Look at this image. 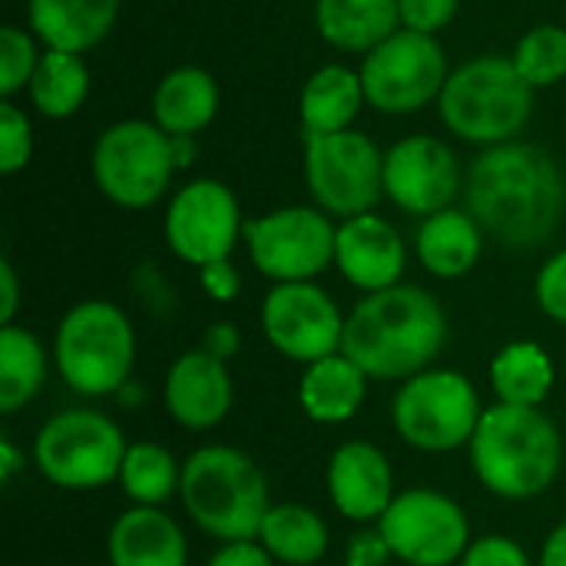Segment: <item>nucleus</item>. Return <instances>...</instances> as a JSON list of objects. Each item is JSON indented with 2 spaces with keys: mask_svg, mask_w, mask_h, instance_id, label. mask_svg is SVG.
Here are the masks:
<instances>
[{
  "mask_svg": "<svg viewBox=\"0 0 566 566\" xmlns=\"http://www.w3.org/2000/svg\"><path fill=\"white\" fill-rule=\"evenodd\" d=\"M557 385L554 358L537 342H511L491 361V388L497 401L541 408Z\"/></svg>",
  "mask_w": 566,
  "mask_h": 566,
  "instance_id": "obj_27",
  "label": "nucleus"
},
{
  "mask_svg": "<svg viewBox=\"0 0 566 566\" xmlns=\"http://www.w3.org/2000/svg\"><path fill=\"white\" fill-rule=\"evenodd\" d=\"M381 547L408 566H454L471 547V524L464 507L434 491L408 488L398 491L391 507L378 521Z\"/></svg>",
  "mask_w": 566,
  "mask_h": 566,
  "instance_id": "obj_11",
  "label": "nucleus"
},
{
  "mask_svg": "<svg viewBox=\"0 0 566 566\" xmlns=\"http://www.w3.org/2000/svg\"><path fill=\"white\" fill-rule=\"evenodd\" d=\"M401 3V27L418 33H441L458 17L461 0H398Z\"/></svg>",
  "mask_w": 566,
  "mask_h": 566,
  "instance_id": "obj_37",
  "label": "nucleus"
},
{
  "mask_svg": "<svg viewBox=\"0 0 566 566\" xmlns=\"http://www.w3.org/2000/svg\"><path fill=\"white\" fill-rule=\"evenodd\" d=\"M405 265L408 245L388 219L375 212L342 219L335 232V269L345 275L348 285L361 289L365 295L385 292L391 285H401Z\"/></svg>",
  "mask_w": 566,
  "mask_h": 566,
  "instance_id": "obj_19",
  "label": "nucleus"
},
{
  "mask_svg": "<svg viewBox=\"0 0 566 566\" xmlns=\"http://www.w3.org/2000/svg\"><path fill=\"white\" fill-rule=\"evenodd\" d=\"M259 322L269 345L295 365L338 355L345 342V315L338 302L315 282L272 285L262 298Z\"/></svg>",
  "mask_w": 566,
  "mask_h": 566,
  "instance_id": "obj_14",
  "label": "nucleus"
},
{
  "mask_svg": "<svg viewBox=\"0 0 566 566\" xmlns=\"http://www.w3.org/2000/svg\"><path fill=\"white\" fill-rule=\"evenodd\" d=\"M33 156V126L23 109H17L10 99L0 103V172L13 176L20 172Z\"/></svg>",
  "mask_w": 566,
  "mask_h": 566,
  "instance_id": "obj_34",
  "label": "nucleus"
},
{
  "mask_svg": "<svg viewBox=\"0 0 566 566\" xmlns=\"http://www.w3.org/2000/svg\"><path fill=\"white\" fill-rule=\"evenodd\" d=\"M27 93L36 113H43L46 119H66L90 96V70L80 53L43 50Z\"/></svg>",
  "mask_w": 566,
  "mask_h": 566,
  "instance_id": "obj_30",
  "label": "nucleus"
},
{
  "mask_svg": "<svg viewBox=\"0 0 566 566\" xmlns=\"http://www.w3.org/2000/svg\"><path fill=\"white\" fill-rule=\"evenodd\" d=\"M109 566H186L189 544L176 517L159 507H129L106 534Z\"/></svg>",
  "mask_w": 566,
  "mask_h": 566,
  "instance_id": "obj_20",
  "label": "nucleus"
},
{
  "mask_svg": "<svg viewBox=\"0 0 566 566\" xmlns=\"http://www.w3.org/2000/svg\"><path fill=\"white\" fill-rule=\"evenodd\" d=\"M398 0H318L315 27L325 43L348 53H371L401 27Z\"/></svg>",
  "mask_w": 566,
  "mask_h": 566,
  "instance_id": "obj_25",
  "label": "nucleus"
},
{
  "mask_svg": "<svg viewBox=\"0 0 566 566\" xmlns=\"http://www.w3.org/2000/svg\"><path fill=\"white\" fill-rule=\"evenodd\" d=\"M179 481L182 464L172 458L169 448L156 441L129 444L119 468V488L133 501V507H163L172 494H179Z\"/></svg>",
  "mask_w": 566,
  "mask_h": 566,
  "instance_id": "obj_31",
  "label": "nucleus"
},
{
  "mask_svg": "<svg viewBox=\"0 0 566 566\" xmlns=\"http://www.w3.org/2000/svg\"><path fill=\"white\" fill-rule=\"evenodd\" d=\"M17 305H20V282H17L10 259H3L0 262V325H13Z\"/></svg>",
  "mask_w": 566,
  "mask_h": 566,
  "instance_id": "obj_41",
  "label": "nucleus"
},
{
  "mask_svg": "<svg viewBox=\"0 0 566 566\" xmlns=\"http://www.w3.org/2000/svg\"><path fill=\"white\" fill-rule=\"evenodd\" d=\"M335 232L328 212L315 206H282L245 222V249L259 275L282 282H315L335 265Z\"/></svg>",
  "mask_w": 566,
  "mask_h": 566,
  "instance_id": "obj_13",
  "label": "nucleus"
},
{
  "mask_svg": "<svg viewBox=\"0 0 566 566\" xmlns=\"http://www.w3.org/2000/svg\"><path fill=\"white\" fill-rule=\"evenodd\" d=\"M40 56L43 53L36 50V36L30 30H20L13 23L0 27V96L3 99L30 86Z\"/></svg>",
  "mask_w": 566,
  "mask_h": 566,
  "instance_id": "obj_33",
  "label": "nucleus"
},
{
  "mask_svg": "<svg viewBox=\"0 0 566 566\" xmlns=\"http://www.w3.org/2000/svg\"><path fill=\"white\" fill-rule=\"evenodd\" d=\"M325 488L335 511L355 524H378L398 497L388 454L371 441H345L328 458Z\"/></svg>",
  "mask_w": 566,
  "mask_h": 566,
  "instance_id": "obj_18",
  "label": "nucleus"
},
{
  "mask_svg": "<svg viewBox=\"0 0 566 566\" xmlns=\"http://www.w3.org/2000/svg\"><path fill=\"white\" fill-rule=\"evenodd\" d=\"M219 113L216 76L202 66L169 70L153 93V123L169 136H196Z\"/></svg>",
  "mask_w": 566,
  "mask_h": 566,
  "instance_id": "obj_24",
  "label": "nucleus"
},
{
  "mask_svg": "<svg viewBox=\"0 0 566 566\" xmlns=\"http://www.w3.org/2000/svg\"><path fill=\"white\" fill-rule=\"evenodd\" d=\"M199 285L212 302H232L242 292V275L229 259H222V262L199 269Z\"/></svg>",
  "mask_w": 566,
  "mask_h": 566,
  "instance_id": "obj_38",
  "label": "nucleus"
},
{
  "mask_svg": "<svg viewBox=\"0 0 566 566\" xmlns=\"http://www.w3.org/2000/svg\"><path fill=\"white\" fill-rule=\"evenodd\" d=\"M90 166L96 189L119 209L156 206L179 169L172 136L153 119H119L106 126L93 146Z\"/></svg>",
  "mask_w": 566,
  "mask_h": 566,
  "instance_id": "obj_9",
  "label": "nucleus"
},
{
  "mask_svg": "<svg viewBox=\"0 0 566 566\" xmlns=\"http://www.w3.org/2000/svg\"><path fill=\"white\" fill-rule=\"evenodd\" d=\"M305 182L328 216H361L385 196V153L358 129L305 139Z\"/></svg>",
  "mask_w": 566,
  "mask_h": 566,
  "instance_id": "obj_10",
  "label": "nucleus"
},
{
  "mask_svg": "<svg viewBox=\"0 0 566 566\" xmlns=\"http://www.w3.org/2000/svg\"><path fill=\"white\" fill-rule=\"evenodd\" d=\"M53 365L80 398L119 395L136 365V328L129 315L103 298L76 302L56 325Z\"/></svg>",
  "mask_w": 566,
  "mask_h": 566,
  "instance_id": "obj_6",
  "label": "nucleus"
},
{
  "mask_svg": "<svg viewBox=\"0 0 566 566\" xmlns=\"http://www.w3.org/2000/svg\"><path fill=\"white\" fill-rule=\"evenodd\" d=\"M172 146H176V163H179V169H182V166H189V163H192V156H196V143H192V136H172Z\"/></svg>",
  "mask_w": 566,
  "mask_h": 566,
  "instance_id": "obj_44",
  "label": "nucleus"
},
{
  "mask_svg": "<svg viewBox=\"0 0 566 566\" xmlns=\"http://www.w3.org/2000/svg\"><path fill=\"white\" fill-rule=\"evenodd\" d=\"M464 209L494 242L517 252L537 249L564 219V169L537 143L491 146L464 172Z\"/></svg>",
  "mask_w": 566,
  "mask_h": 566,
  "instance_id": "obj_1",
  "label": "nucleus"
},
{
  "mask_svg": "<svg viewBox=\"0 0 566 566\" xmlns=\"http://www.w3.org/2000/svg\"><path fill=\"white\" fill-rule=\"evenodd\" d=\"M534 295H537V305L541 312L557 322L566 325V249L551 255L541 272H537V282H534Z\"/></svg>",
  "mask_w": 566,
  "mask_h": 566,
  "instance_id": "obj_35",
  "label": "nucleus"
},
{
  "mask_svg": "<svg viewBox=\"0 0 566 566\" xmlns=\"http://www.w3.org/2000/svg\"><path fill=\"white\" fill-rule=\"evenodd\" d=\"M464 189L458 156L434 136H405L385 153V196L408 216H434L451 209Z\"/></svg>",
  "mask_w": 566,
  "mask_h": 566,
  "instance_id": "obj_16",
  "label": "nucleus"
},
{
  "mask_svg": "<svg viewBox=\"0 0 566 566\" xmlns=\"http://www.w3.org/2000/svg\"><path fill=\"white\" fill-rule=\"evenodd\" d=\"M361 103H368L365 86H361V73H355V70H348L342 63L318 66L305 80L302 99H298V116H302L305 139L352 129Z\"/></svg>",
  "mask_w": 566,
  "mask_h": 566,
  "instance_id": "obj_26",
  "label": "nucleus"
},
{
  "mask_svg": "<svg viewBox=\"0 0 566 566\" xmlns=\"http://www.w3.org/2000/svg\"><path fill=\"white\" fill-rule=\"evenodd\" d=\"M126 451L119 424L96 408H66L33 438V464L60 491H99L119 481Z\"/></svg>",
  "mask_w": 566,
  "mask_h": 566,
  "instance_id": "obj_7",
  "label": "nucleus"
},
{
  "mask_svg": "<svg viewBox=\"0 0 566 566\" xmlns=\"http://www.w3.org/2000/svg\"><path fill=\"white\" fill-rule=\"evenodd\" d=\"M511 60L534 90L560 83L566 76V30L557 23H541L527 30Z\"/></svg>",
  "mask_w": 566,
  "mask_h": 566,
  "instance_id": "obj_32",
  "label": "nucleus"
},
{
  "mask_svg": "<svg viewBox=\"0 0 566 566\" xmlns=\"http://www.w3.org/2000/svg\"><path fill=\"white\" fill-rule=\"evenodd\" d=\"M163 232L176 259L202 269L232 259L245 222L239 212V199L226 182L192 179L169 199Z\"/></svg>",
  "mask_w": 566,
  "mask_h": 566,
  "instance_id": "obj_15",
  "label": "nucleus"
},
{
  "mask_svg": "<svg viewBox=\"0 0 566 566\" xmlns=\"http://www.w3.org/2000/svg\"><path fill=\"white\" fill-rule=\"evenodd\" d=\"M484 418L474 381L451 368H428L401 381L391 401V424L405 444L428 454L468 448Z\"/></svg>",
  "mask_w": 566,
  "mask_h": 566,
  "instance_id": "obj_8",
  "label": "nucleus"
},
{
  "mask_svg": "<svg viewBox=\"0 0 566 566\" xmlns=\"http://www.w3.org/2000/svg\"><path fill=\"white\" fill-rule=\"evenodd\" d=\"M235 385L229 361L209 355L202 345L182 352L163 381V405L179 428L189 431H212L232 411Z\"/></svg>",
  "mask_w": 566,
  "mask_h": 566,
  "instance_id": "obj_17",
  "label": "nucleus"
},
{
  "mask_svg": "<svg viewBox=\"0 0 566 566\" xmlns=\"http://www.w3.org/2000/svg\"><path fill=\"white\" fill-rule=\"evenodd\" d=\"M458 566H537L531 564L527 551L504 534H484L478 541H471V547L464 551Z\"/></svg>",
  "mask_w": 566,
  "mask_h": 566,
  "instance_id": "obj_36",
  "label": "nucleus"
},
{
  "mask_svg": "<svg viewBox=\"0 0 566 566\" xmlns=\"http://www.w3.org/2000/svg\"><path fill=\"white\" fill-rule=\"evenodd\" d=\"M368 381L371 378L345 352H338L305 365L298 378V405L315 424H345L361 411Z\"/></svg>",
  "mask_w": 566,
  "mask_h": 566,
  "instance_id": "obj_23",
  "label": "nucleus"
},
{
  "mask_svg": "<svg viewBox=\"0 0 566 566\" xmlns=\"http://www.w3.org/2000/svg\"><path fill=\"white\" fill-rule=\"evenodd\" d=\"M239 345H242V338H239V328H235L232 322H212V325L206 328L202 348H206L209 355L229 361V358L239 352Z\"/></svg>",
  "mask_w": 566,
  "mask_h": 566,
  "instance_id": "obj_40",
  "label": "nucleus"
},
{
  "mask_svg": "<svg viewBox=\"0 0 566 566\" xmlns=\"http://www.w3.org/2000/svg\"><path fill=\"white\" fill-rule=\"evenodd\" d=\"M448 342V315L421 285L365 295L345 318L342 352L371 381H408L434 365Z\"/></svg>",
  "mask_w": 566,
  "mask_h": 566,
  "instance_id": "obj_2",
  "label": "nucleus"
},
{
  "mask_svg": "<svg viewBox=\"0 0 566 566\" xmlns=\"http://www.w3.org/2000/svg\"><path fill=\"white\" fill-rule=\"evenodd\" d=\"M415 252L424 272L434 279H464L484 252V229L468 209H441L421 219L415 232Z\"/></svg>",
  "mask_w": 566,
  "mask_h": 566,
  "instance_id": "obj_22",
  "label": "nucleus"
},
{
  "mask_svg": "<svg viewBox=\"0 0 566 566\" xmlns=\"http://www.w3.org/2000/svg\"><path fill=\"white\" fill-rule=\"evenodd\" d=\"M255 541L275 564L312 566L328 554V524L305 504H272Z\"/></svg>",
  "mask_w": 566,
  "mask_h": 566,
  "instance_id": "obj_28",
  "label": "nucleus"
},
{
  "mask_svg": "<svg viewBox=\"0 0 566 566\" xmlns=\"http://www.w3.org/2000/svg\"><path fill=\"white\" fill-rule=\"evenodd\" d=\"M438 113L458 139L491 149L524 133L534 113V86L511 56H478L448 76Z\"/></svg>",
  "mask_w": 566,
  "mask_h": 566,
  "instance_id": "obj_5",
  "label": "nucleus"
},
{
  "mask_svg": "<svg viewBox=\"0 0 566 566\" xmlns=\"http://www.w3.org/2000/svg\"><path fill=\"white\" fill-rule=\"evenodd\" d=\"M448 76V56L438 36L408 27L365 53L361 63L365 99L388 116H408L438 103Z\"/></svg>",
  "mask_w": 566,
  "mask_h": 566,
  "instance_id": "obj_12",
  "label": "nucleus"
},
{
  "mask_svg": "<svg viewBox=\"0 0 566 566\" xmlns=\"http://www.w3.org/2000/svg\"><path fill=\"white\" fill-rule=\"evenodd\" d=\"M20 468H23V454H20V451L3 438V441H0V478H3V481H10Z\"/></svg>",
  "mask_w": 566,
  "mask_h": 566,
  "instance_id": "obj_43",
  "label": "nucleus"
},
{
  "mask_svg": "<svg viewBox=\"0 0 566 566\" xmlns=\"http://www.w3.org/2000/svg\"><path fill=\"white\" fill-rule=\"evenodd\" d=\"M537 566H566V521L547 534V541L541 547V557H537Z\"/></svg>",
  "mask_w": 566,
  "mask_h": 566,
  "instance_id": "obj_42",
  "label": "nucleus"
},
{
  "mask_svg": "<svg viewBox=\"0 0 566 566\" xmlns=\"http://www.w3.org/2000/svg\"><path fill=\"white\" fill-rule=\"evenodd\" d=\"M46 348L23 325H0V411L17 415L27 408L46 381Z\"/></svg>",
  "mask_w": 566,
  "mask_h": 566,
  "instance_id": "obj_29",
  "label": "nucleus"
},
{
  "mask_svg": "<svg viewBox=\"0 0 566 566\" xmlns=\"http://www.w3.org/2000/svg\"><path fill=\"white\" fill-rule=\"evenodd\" d=\"M206 566H275V560L259 541H235V544H222Z\"/></svg>",
  "mask_w": 566,
  "mask_h": 566,
  "instance_id": "obj_39",
  "label": "nucleus"
},
{
  "mask_svg": "<svg viewBox=\"0 0 566 566\" xmlns=\"http://www.w3.org/2000/svg\"><path fill=\"white\" fill-rule=\"evenodd\" d=\"M179 501L189 521L219 544L255 541L272 507L259 461L229 444L196 448L182 461Z\"/></svg>",
  "mask_w": 566,
  "mask_h": 566,
  "instance_id": "obj_4",
  "label": "nucleus"
},
{
  "mask_svg": "<svg viewBox=\"0 0 566 566\" xmlns=\"http://www.w3.org/2000/svg\"><path fill=\"white\" fill-rule=\"evenodd\" d=\"M474 478L504 501H531L554 488L564 464L557 424L541 408L491 405L468 444Z\"/></svg>",
  "mask_w": 566,
  "mask_h": 566,
  "instance_id": "obj_3",
  "label": "nucleus"
},
{
  "mask_svg": "<svg viewBox=\"0 0 566 566\" xmlns=\"http://www.w3.org/2000/svg\"><path fill=\"white\" fill-rule=\"evenodd\" d=\"M119 13V0H30V33L46 50L86 53L106 40Z\"/></svg>",
  "mask_w": 566,
  "mask_h": 566,
  "instance_id": "obj_21",
  "label": "nucleus"
}]
</instances>
